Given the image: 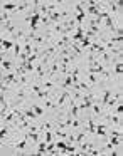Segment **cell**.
Returning a JSON list of instances; mask_svg holds the SVG:
<instances>
[{
    "label": "cell",
    "mask_w": 123,
    "mask_h": 156,
    "mask_svg": "<svg viewBox=\"0 0 123 156\" xmlns=\"http://www.w3.org/2000/svg\"><path fill=\"white\" fill-rule=\"evenodd\" d=\"M74 7H76V12H78V15H76L74 20H76V24H81V22L85 20V17H86V12H85V9H83L79 3H76Z\"/></svg>",
    "instance_id": "6da1fadb"
},
{
    "label": "cell",
    "mask_w": 123,
    "mask_h": 156,
    "mask_svg": "<svg viewBox=\"0 0 123 156\" xmlns=\"http://www.w3.org/2000/svg\"><path fill=\"white\" fill-rule=\"evenodd\" d=\"M69 96H71V91H64L59 98H57V102H56V107H63L64 106V102H66L67 99H69Z\"/></svg>",
    "instance_id": "7a4b0ae2"
},
{
    "label": "cell",
    "mask_w": 123,
    "mask_h": 156,
    "mask_svg": "<svg viewBox=\"0 0 123 156\" xmlns=\"http://www.w3.org/2000/svg\"><path fill=\"white\" fill-rule=\"evenodd\" d=\"M81 39H85V30H83L81 25H76V34L71 37V40L73 42H79Z\"/></svg>",
    "instance_id": "3957f363"
},
{
    "label": "cell",
    "mask_w": 123,
    "mask_h": 156,
    "mask_svg": "<svg viewBox=\"0 0 123 156\" xmlns=\"http://www.w3.org/2000/svg\"><path fill=\"white\" fill-rule=\"evenodd\" d=\"M120 98H122V92H115L113 98H110L108 101H106V106H104V107H108V109H110L111 106H115V104L120 101Z\"/></svg>",
    "instance_id": "277c9868"
},
{
    "label": "cell",
    "mask_w": 123,
    "mask_h": 156,
    "mask_svg": "<svg viewBox=\"0 0 123 156\" xmlns=\"http://www.w3.org/2000/svg\"><path fill=\"white\" fill-rule=\"evenodd\" d=\"M111 94H113V92H111L110 89H104V91H103V99L100 101V106H101V109H104V106H106V101L111 98Z\"/></svg>",
    "instance_id": "5b68a950"
},
{
    "label": "cell",
    "mask_w": 123,
    "mask_h": 156,
    "mask_svg": "<svg viewBox=\"0 0 123 156\" xmlns=\"http://www.w3.org/2000/svg\"><path fill=\"white\" fill-rule=\"evenodd\" d=\"M71 81H73V84H79V69L74 67L73 69V72H71Z\"/></svg>",
    "instance_id": "8992f818"
},
{
    "label": "cell",
    "mask_w": 123,
    "mask_h": 156,
    "mask_svg": "<svg viewBox=\"0 0 123 156\" xmlns=\"http://www.w3.org/2000/svg\"><path fill=\"white\" fill-rule=\"evenodd\" d=\"M85 138H86V131L81 129V133H78V136L74 138V144H76V146H79V143H83Z\"/></svg>",
    "instance_id": "52a82bcc"
},
{
    "label": "cell",
    "mask_w": 123,
    "mask_h": 156,
    "mask_svg": "<svg viewBox=\"0 0 123 156\" xmlns=\"http://www.w3.org/2000/svg\"><path fill=\"white\" fill-rule=\"evenodd\" d=\"M86 133L95 134V121H93V117H88V129H86Z\"/></svg>",
    "instance_id": "ba28073f"
},
{
    "label": "cell",
    "mask_w": 123,
    "mask_h": 156,
    "mask_svg": "<svg viewBox=\"0 0 123 156\" xmlns=\"http://www.w3.org/2000/svg\"><path fill=\"white\" fill-rule=\"evenodd\" d=\"M46 146H47V143L41 139V141L37 143V151H36V153H37V155H41V153H46Z\"/></svg>",
    "instance_id": "9c48e42d"
},
{
    "label": "cell",
    "mask_w": 123,
    "mask_h": 156,
    "mask_svg": "<svg viewBox=\"0 0 123 156\" xmlns=\"http://www.w3.org/2000/svg\"><path fill=\"white\" fill-rule=\"evenodd\" d=\"M79 44H81V50H83V49H88V47H89V45H91L93 42H91V39L85 37V39H81V40H79Z\"/></svg>",
    "instance_id": "30bf717a"
},
{
    "label": "cell",
    "mask_w": 123,
    "mask_h": 156,
    "mask_svg": "<svg viewBox=\"0 0 123 156\" xmlns=\"http://www.w3.org/2000/svg\"><path fill=\"white\" fill-rule=\"evenodd\" d=\"M25 146H27V136L24 138L20 143H14V148H15V149H24Z\"/></svg>",
    "instance_id": "8fae6325"
},
{
    "label": "cell",
    "mask_w": 123,
    "mask_h": 156,
    "mask_svg": "<svg viewBox=\"0 0 123 156\" xmlns=\"http://www.w3.org/2000/svg\"><path fill=\"white\" fill-rule=\"evenodd\" d=\"M54 144H56L57 149H61V151H63V155H66V148H67V144L64 143V141H57V143H54Z\"/></svg>",
    "instance_id": "7c38bea8"
},
{
    "label": "cell",
    "mask_w": 123,
    "mask_h": 156,
    "mask_svg": "<svg viewBox=\"0 0 123 156\" xmlns=\"http://www.w3.org/2000/svg\"><path fill=\"white\" fill-rule=\"evenodd\" d=\"M96 82H98L96 74H88V86H95Z\"/></svg>",
    "instance_id": "4fadbf2b"
},
{
    "label": "cell",
    "mask_w": 123,
    "mask_h": 156,
    "mask_svg": "<svg viewBox=\"0 0 123 156\" xmlns=\"http://www.w3.org/2000/svg\"><path fill=\"white\" fill-rule=\"evenodd\" d=\"M22 54H25V56H30V54H32V45H30V42H25V45H24V52H22Z\"/></svg>",
    "instance_id": "5bb4252c"
},
{
    "label": "cell",
    "mask_w": 123,
    "mask_h": 156,
    "mask_svg": "<svg viewBox=\"0 0 123 156\" xmlns=\"http://www.w3.org/2000/svg\"><path fill=\"white\" fill-rule=\"evenodd\" d=\"M9 131H10V126H3L0 129V139H3V138L9 136Z\"/></svg>",
    "instance_id": "9a60e30c"
},
{
    "label": "cell",
    "mask_w": 123,
    "mask_h": 156,
    "mask_svg": "<svg viewBox=\"0 0 123 156\" xmlns=\"http://www.w3.org/2000/svg\"><path fill=\"white\" fill-rule=\"evenodd\" d=\"M24 116H25V117H29V119H36V117H37V114H36V113H34L32 109H25Z\"/></svg>",
    "instance_id": "2e32d148"
},
{
    "label": "cell",
    "mask_w": 123,
    "mask_h": 156,
    "mask_svg": "<svg viewBox=\"0 0 123 156\" xmlns=\"http://www.w3.org/2000/svg\"><path fill=\"white\" fill-rule=\"evenodd\" d=\"M115 72H116V76H122V72H123V64L122 62H116V64H115Z\"/></svg>",
    "instance_id": "e0dca14e"
},
{
    "label": "cell",
    "mask_w": 123,
    "mask_h": 156,
    "mask_svg": "<svg viewBox=\"0 0 123 156\" xmlns=\"http://www.w3.org/2000/svg\"><path fill=\"white\" fill-rule=\"evenodd\" d=\"M9 111H10V106H9V104H5V106L0 109V117L3 119V117L7 116V113H9Z\"/></svg>",
    "instance_id": "ac0fdd59"
},
{
    "label": "cell",
    "mask_w": 123,
    "mask_h": 156,
    "mask_svg": "<svg viewBox=\"0 0 123 156\" xmlns=\"http://www.w3.org/2000/svg\"><path fill=\"white\" fill-rule=\"evenodd\" d=\"M12 45H14V42H10V40H5V39L2 40V47H3V50H9Z\"/></svg>",
    "instance_id": "d6986e66"
},
{
    "label": "cell",
    "mask_w": 123,
    "mask_h": 156,
    "mask_svg": "<svg viewBox=\"0 0 123 156\" xmlns=\"http://www.w3.org/2000/svg\"><path fill=\"white\" fill-rule=\"evenodd\" d=\"M0 66H2V69H5V71H12V62H10V60H3Z\"/></svg>",
    "instance_id": "ffe728a7"
},
{
    "label": "cell",
    "mask_w": 123,
    "mask_h": 156,
    "mask_svg": "<svg viewBox=\"0 0 123 156\" xmlns=\"http://www.w3.org/2000/svg\"><path fill=\"white\" fill-rule=\"evenodd\" d=\"M29 5H30V3H20L19 7H17V9L14 10V14H19V12H22V10H25V9H29Z\"/></svg>",
    "instance_id": "44dd1931"
},
{
    "label": "cell",
    "mask_w": 123,
    "mask_h": 156,
    "mask_svg": "<svg viewBox=\"0 0 123 156\" xmlns=\"http://www.w3.org/2000/svg\"><path fill=\"white\" fill-rule=\"evenodd\" d=\"M110 143H111L113 146H120V144H122V139H120V138L111 136V138H110Z\"/></svg>",
    "instance_id": "7402d4cb"
},
{
    "label": "cell",
    "mask_w": 123,
    "mask_h": 156,
    "mask_svg": "<svg viewBox=\"0 0 123 156\" xmlns=\"http://www.w3.org/2000/svg\"><path fill=\"white\" fill-rule=\"evenodd\" d=\"M108 121H111L113 124H116V126H122V121H120V117L118 116H110V119Z\"/></svg>",
    "instance_id": "603a6c76"
},
{
    "label": "cell",
    "mask_w": 123,
    "mask_h": 156,
    "mask_svg": "<svg viewBox=\"0 0 123 156\" xmlns=\"http://www.w3.org/2000/svg\"><path fill=\"white\" fill-rule=\"evenodd\" d=\"M108 134H111V136L120 138V139H122V133H120V131H116V129H108Z\"/></svg>",
    "instance_id": "cb8c5ba5"
},
{
    "label": "cell",
    "mask_w": 123,
    "mask_h": 156,
    "mask_svg": "<svg viewBox=\"0 0 123 156\" xmlns=\"http://www.w3.org/2000/svg\"><path fill=\"white\" fill-rule=\"evenodd\" d=\"M2 9H3V10H15L17 7H15V3H3Z\"/></svg>",
    "instance_id": "d4e9b609"
},
{
    "label": "cell",
    "mask_w": 123,
    "mask_h": 156,
    "mask_svg": "<svg viewBox=\"0 0 123 156\" xmlns=\"http://www.w3.org/2000/svg\"><path fill=\"white\" fill-rule=\"evenodd\" d=\"M32 111H34L37 116H42V113H44V109H42L41 106H32Z\"/></svg>",
    "instance_id": "484cf974"
},
{
    "label": "cell",
    "mask_w": 123,
    "mask_h": 156,
    "mask_svg": "<svg viewBox=\"0 0 123 156\" xmlns=\"http://www.w3.org/2000/svg\"><path fill=\"white\" fill-rule=\"evenodd\" d=\"M14 49H15V52H14V54H15V57H19V56H20V45L17 44V42L14 44Z\"/></svg>",
    "instance_id": "4316f807"
},
{
    "label": "cell",
    "mask_w": 123,
    "mask_h": 156,
    "mask_svg": "<svg viewBox=\"0 0 123 156\" xmlns=\"http://www.w3.org/2000/svg\"><path fill=\"white\" fill-rule=\"evenodd\" d=\"M41 22L44 24V25H51V22H49L47 17H44V15H41Z\"/></svg>",
    "instance_id": "83f0119b"
},
{
    "label": "cell",
    "mask_w": 123,
    "mask_h": 156,
    "mask_svg": "<svg viewBox=\"0 0 123 156\" xmlns=\"http://www.w3.org/2000/svg\"><path fill=\"white\" fill-rule=\"evenodd\" d=\"M46 107H49V109H52V107H56V104H52V101L47 98V101H46Z\"/></svg>",
    "instance_id": "f1b7e54d"
},
{
    "label": "cell",
    "mask_w": 123,
    "mask_h": 156,
    "mask_svg": "<svg viewBox=\"0 0 123 156\" xmlns=\"http://www.w3.org/2000/svg\"><path fill=\"white\" fill-rule=\"evenodd\" d=\"M123 113V106L122 104H118V107H116V114H122Z\"/></svg>",
    "instance_id": "f546056e"
},
{
    "label": "cell",
    "mask_w": 123,
    "mask_h": 156,
    "mask_svg": "<svg viewBox=\"0 0 123 156\" xmlns=\"http://www.w3.org/2000/svg\"><path fill=\"white\" fill-rule=\"evenodd\" d=\"M2 146H3V143H2V139H0V148H2Z\"/></svg>",
    "instance_id": "4dcf8cb0"
}]
</instances>
